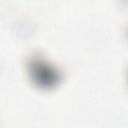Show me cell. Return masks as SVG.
<instances>
[{
	"instance_id": "1",
	"label": "cell",
	"mask_w": 128,
	"mask_h": 128,
	"mask_svg": "<svg viewBox=\"0 0 128 128\" xmlns=\"http://www.w3.org/2000/svg\"><path fill=\"white\" fill-rule=\"evenodd\" d=\"M28 71L31 79L40 87L50 88L56 85L61 78L60 72L41 58L34 57L28 62Z\"/></svg>"
}]
</instances>
